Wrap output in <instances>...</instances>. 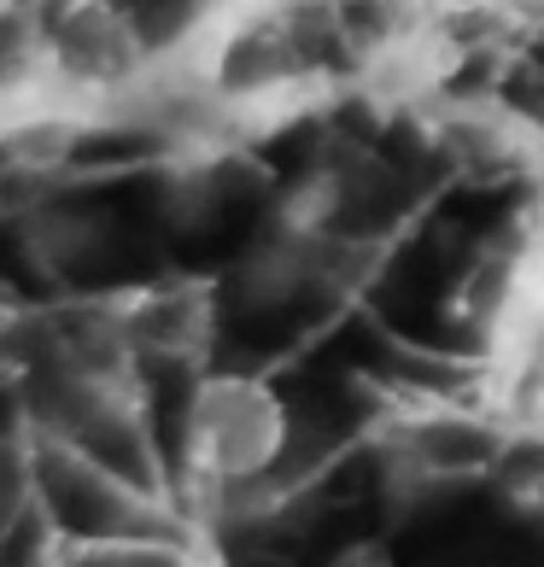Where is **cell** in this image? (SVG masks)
Here are the masks:
<instances>
[{
  "label": "cell",
  "instance_id": "cell-3",
  "mask_svg": "<svg viewBox=\"0 0 544 567\" xmlns=\"http://www.w3.org/2000/svg\"><path fill=\"white\" fill-rule=\"evenodd\" d=\"M182 456L205 492H253L287 456V404L253 374H205L187 404Z\"/></svg>",
  "mask_w": 544,
  "mask_h": 567
},
{
  "label": "cell",
  "instance_id": "cell-1",
  "mask_svg": "<svg viewBox=\"0 0 544 567\" xmlns=\"http://www.w3.org/2000/svg\"><path fill=\"white\" fill-rule=\"evenodd\" d=\"M474 398L544 451V187L521 205L474 305Z\"/></svg>",
  "mask_w": 544,
  "mask_h": 567
},
{
  "label": "cell",
  "instance_id": "cell-2",
  "mask_svg": "<svg viewBox=\"0 0 544 567\" xmlns=\"http://www.w3.org/2000/svg\"><path fill=\"white\" fill-rule=\"evenodd\" d=\"M515 451H521L515 433L480 398L456 404V398L410 392V398H392V410L381 415V456L404 492L474 486V480L504 474Z\"/></svg>",
  "mask_w": 544,
  "mask_h": 567
},
{
  "label": "cell",
  "instance_id": "cell-4",
  "mask_svg": "<svg viewBox=\"0 0 544 567\" xmlns=\"http://www.w3.org/2000/svg\"><path fill=\"white\" fill-rule=\"evenodd\" d=\"M24 497H30V468L24 456L12 445H0V538L18 527V515H24Z\"/></svg>",
  "mask_w": 544,
  "mask_h": 567
}]
</instances>
